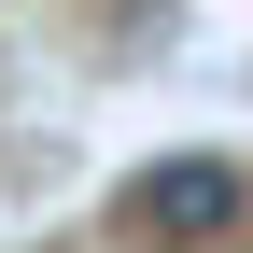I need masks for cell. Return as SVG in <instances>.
<instances>
[{
    "instance_id": "obj_1",
    "label": "cell",
    "mask_w": 253,
    "mask_h": 253,
    "mask_svg": "<svg viewBox=\"0 0 253 253\" xmlns=\"http://www.w3.org/2000/svg\"><path fill=\"white\" fill-rule=\"evenodd\" d=\"M239 197H253L239 155H155V169L126 183V225L183 253V239H225V225H239Z\"/></svg>"
}]
</instances>
